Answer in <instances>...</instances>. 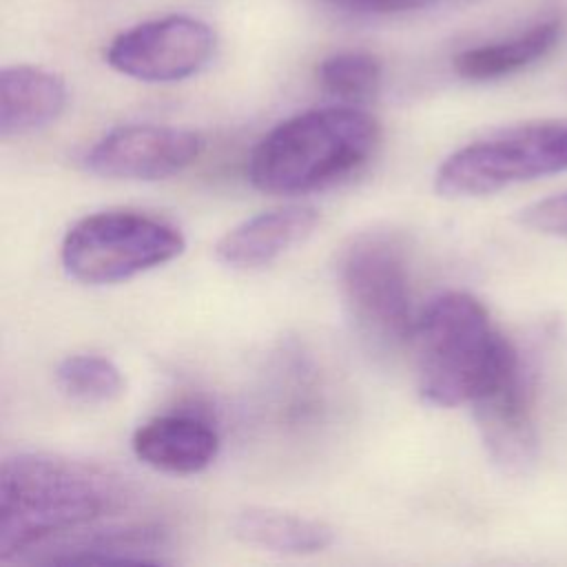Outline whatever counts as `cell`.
I'll list each match as a JSON object with an SVG mask.
<instances>
[{
    "mask_svg": "<svg viewBox=\"0 0 567 567\" xmlns=\"http://www.w3.org/2000/svg\"><path fill=\"white\" fill-rule=\"evenodd\" d=\"M124 503L106 470L44 452L9 456L0 470V560H22L40 545L93 525Z\"/></svg>",
    "mask_w": 567,
    "mask_h": 567,
    "instance_id": "1",
    "label": "cell"
},
{
    "mask_svg": "<svg viewBox=\"0 0 567 567\" xmlns=\"http://www.w3.org/2000/svg\"><path fill=\"white\" fill-rule=\"evenodd\" d=\"M379 122L354 106H328L284 120L248 157V179L275 195L326 188L359 171L377 151Z\"/></svg>",
    "mask_w": 567,
    "mask_h": 567,
    "instance_id": "2",
    "label": "cell"
},
{
    "mask_svg": "<svg viewBox=\"0 0 567 567\" xmlns=\"http://www.w3.org/2000/svg\"><path fill=\"white\" fill-rule=\"evenodd\" d=\"M412 341L419 394L439 408L474 403L518 357L485 306L456 290L432 299L416 319Z\"/></svg>",
    "mask_w": 567,
    "mask_h": 567,
    "instance_id": "3",
    "label": "cell"
},
{
    "mask_svg": "<svg viewBox=\"0 0 567 567\" xmlns=\"http://www.w3.org/2000/svg\"><path fill=\"white\" fill-rule=\"evenodd\" d=\"M339 290L354 330L377 350H396L414 334L410 266L388 230L357 235L339 261Z\"/></svg>",
    "mask_w": 567,
    "mask_h": 567,
    "instance_id": "4",
    "label": "cell"
},
{
    "mask_svg": "<svg viewBox=\"0 0 567 567\" xmlns=\"http://www.w3.org/2000/svg\"><path fill=\"white\" fill-rule=\"evenodd\" d=\"M567 171V120L501 128L443 159L434 188L443 197H478Z\"/></svg>",
    "mask_w": 567,
    "mask_h": 567,
    "instance_id": "5",
    "label": "cell"
},
{
    "mask_svg": "<svg viewBox=\"0 0 567 567\" xmlns=\"http://www.w3.org/2000/svg\"><path fill=\"white\" fill-rule=\"evenodd\" d=\"M184 248V235L168 221L135 210H104L69 228L62 266L82 284L104 286L168 264Z\"/></svg>",
    "mask_w": 567,
    "mask_h": 567,
    "instance_id": "6",
    "label": "cell"
},
{
    "mask_svg": "<svg viewBox=\"0 0 567 567\" xmlns=\"http://www.w3.org/2000/svg\"><path fill=\"white\" fill-rule=\"evenodd\" d=\"M215 51L213 29L190 16L142 22L113 38L106 62L142 82H177L202 71Z\"/></svg>",
    "mask_w": 567,
    "mask_h": 567,
    "instance_id": "7",
    "label": "cell"
},
{
    "mask_svg": "<svg viewBox=\"0 0 567 567\" xmlns=\"http://www.w3.org/2000/svg\"><path fill=\"white\" fill-rule=\"evenodd\" d=\"M202 151L197 133L157 124H126L109 131L84 155L91 173L109 179L153 182L182 173Z\"/></svg>",
    "mask_w": 567,
    "mask_h": 567,
    "instance_id": "8",
    "label": "cell"
},
{
    "mask_svg": "<svg viewBox=\"0 0 567 567\" xmlns=\"http://www.w3.org/2000/svg\"><path fill=\"white\" fill-rule=\"evenodd\" d=\"M472 405L492 463L509 474L525 472L536 461L538 436L532 414V388L520 359L516 357Z\"/></svg>",
    "mask_w": 567,
    "mask_h": 567,
    "instance_id": "9",
    "label": "cell"
},
{
    "mask_svg": "<svg viewBox=\"0 0 567 567\" xmlns=\"http://www.w3.org/2000/svg\"><path fill=\"white\" fill-rule=\"evenodd\" d=\"M166 532L157 525H109L82 527L53 538L20 563L42 565H157L164 563Z\"/></svg>",
    "mask_w": 567,
    "mask_h": 567,
    "instance_id": "10",
    "label": "cell"
},
{
    "mask_svg": "<svg viewBox=\"0 0 567 567\" xmlns=\"http://www.w3.org/2000/svg\"><path fill=\"white\" fill-rule=\"evenodd\" d=\"M312 206L288 204L257 213L233 226L215 244V257L230 268L252 270L272 264L284 252L306 241L317 228Z\"/></svg>",
    "mask_w": 567,
    "mask_h": 567,
    "instance_id": "11",
    "label": "cell"
},
{
    "mask_svg": "<svg viewBox=\"0 0 567 567\" xmlns=\"http://www.w3.org/2000/svg\"><path fill=\"white\" fill-rule=\"evenodd\" d=\"M133 452L153 470L197 474L215 461L219 436L208 421L195 414H162L135 430Z\"/></svg>",
    "mask_w": 567,
    "mask_h": 567,
    "instance_id": "12",
    "label": "cell"
},
{
    "mask_svg": "<svg viewBox=\"0 0 567 567\" xmlns=\"http://www.w3.org/2000/svg\"><path fill=\"white\" fill-rule=\"evenodd\" d=\"M66 106L64 80L31 64L4 66L0 73V135L20 137L55 122Z\"/></svg>",
    "mask_w": 567,
    "mask_h": 567,
    "instance_id": "13",
    "label": "cell"
},
{
    "mask_svg": "<svg viewBox=\"0 0 567 567\" xmlns=\"http://www.w3.org/2000/svg\"><path fill=\"white\" fill-rule=\"evenodd\" d=\"M565 22L560 16L540 20L525 31L498 40L478 44L456 53L454 71L472 82H489L518 73L543 58H547L563 40Z\"/></svg>",
    "mask_w": 567,
    "mask_h": 567,
    "instance_id": "14",
    "label": "cell"
},
{
    "mask_svg": "<svg viewBox=\"0 0 567 567\" xmlns=\"http://www.w3.org/2000/svg\"><path fill=\"white\" fill-rule=\"evenodd\" d=\"M230 529L239 543L284 556L319 554L334 540L332 527L323 520L270 507L241 509Z\"/></svg>",
    "mask_w": 567,
    "mask_h": 567,
    "instance_id": "15",
    "label": "cell"
},
{
    "mask_svg": "<svg viewBox=\"0 0 567 567\" xmlns=\"http://www.w3.org/2000/svg\"><path fill=\"white\" fill-rule=\"evenodd\" d=\"M55 379L64 394L82 403H111L124 392L120 368L100 354L66 357L58 365Z\"/></svg>",
    "mask_w": 567,
    "mask_h": 567,
    "instance_id": "16",
    "label": "cell"
},
{
    "mask_svg": "<svg viewBox=\"0 0 567 567\" xmlns=\"http://www.w3.org/2000/svg\"><path fill=\"white\" fill-rule=\"evenodd\" d=\"M381 62L365 51H339L321 60L317 69L319 84L326 93L346 100L363 102L377 95L381 86Z\"/></svg>",
    "mask_w": 567,
    "mask_h": 567,
    "instance_id": "17",
    "label": "cell"
},
{
    "mask_svg": "<svg viewBox=\"0 0 567 567\" xmlns=\"http://www.w3.org/2000/svg\"><path fill=\"white\" fill-rule=\"evenodd\" d=\"M518 221L536 233L567 239V190L532 202L518 213Z\"/></svg>",
    "mask_w": 567,
    "mask_h": 567,
    "instance_id": "18",
    "label": "cell"
},
{
    "mask_svg": "<svg viewBox=\"0 0 567 567\" xmlns=\"http://www.w3.org/2000/svg\"><path fill=\"white\" fill-rule=\"evenodd\" d=\"M339 11L354 16H399L434 7L443 0H321Z\"/></svg>",
    "mask_w": 567,
    "mask_h": 567,
    "instance_id": "19",
    "label": "cell"
}]
</instances>
